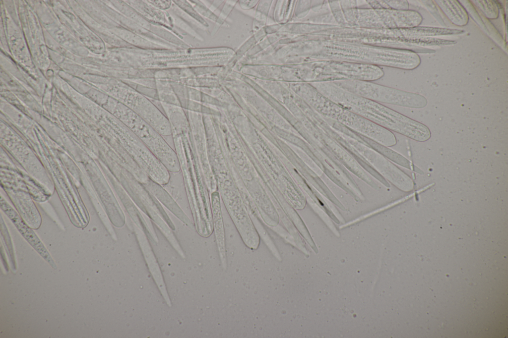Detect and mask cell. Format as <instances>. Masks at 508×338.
Here are the masks:
<instances>
[{"mask_svg":"<svg viewBox=\"0 0 508 338\" xmlns=\"http://www.w3.org/2000/svg\"><path fill=\"white\" fill-rule=\"evenodd\" d=\"M311 84L330 101L391 132L419 142L431 137L430 129L424 124L381 103L349 92L332 82Z\"/></svg>","mask_w":508,"mask_h":338,"instance_id":"cell-1","label":"cell"},{"mask_svg":"<svg viewBox=\"0 0 508 338\" xmlns=\"http://www.w3.org/2000/svg\"><path fill=\"white\" fill-rule=\"evenodd\" d=\"M307 56L311 61L332 60L413 69L420 56L408 50L390 49L330 41L310 40Z\"/></svg>","mask_w":508,"mask_h":338,"instance_id":"cell-2","label":"cell"},{"mask_svg":"<svg viewBox=\"0 0 508 338\" xmlns=\"http://www.w3.org/2000/svg\"><path fill=\"white\" fill-rule=\"evenodd\" d=\"M334 25L375 29L410 28L421 23L422 17L412 10L372 8L341 9L338 0H328Z\"/></svg>","mask_w":508,"mask_h":338,"instance_id":"cell-3","label":"cell"},{"mask_svg":"<svg viewBox=\"0 0 508 338\" xmlns=\"http://www.w3.org/2000/svg\"><path fill=\"white\" fill-rule=\"evenodd\" d=\"M307 32L310 40L330 41L396 49H402L403 47L400 29L311 24L308 26Z\"/></svg>","mask_w":508,"mask_h":338,"instance_id":"cell-4","label":"cell"},{"mask_svg":"<svg viewBox=\"0 0 508 338\" xmlns=\"http://www.w3.org/2000/svg\"><path fill=\"white\" fill-rule=\"evenodd\" d=\"M306 99L313 109L324 116L336 120L380 144L390 147L397 143L390 130L346 109L330 101L312 85H307Z\"/></svg>","mask_w":508,"mask_h":338,"instance_id":"cell-5","label":"cell"},{"mask_svg":"<svg viewBox=\"0 0 508 338\" xmlns=\"http://www.w3.org/2000/svg\"><path fill=\"white\" fill-rule=\"evenodd\" d=\"M306 70L305 78L312 83L349 80L373 81L384 75L382 68L377 65L332 60L311 61Z\"/></svg>","mask_w":508,"mask_h":338,"instance_id":"cell-6","label":"cell"},{"mask_svg":"<svg viewBox=\"0 0 508 338\" xmlns=\"http://www.w3.org/2000/svg\"><path fill=\"white\" fill-rule=\"evenodd\" d=\"M332 82L349 92L379 103L414 109L423 108L427 104V99L422 95L372 81L349 80Z\"/></svg>","mask_w":508,"mask_h":338,"instance_id":"cell-7","label":"cell"},{"mask_svg":"<svg viewBox=\"0 0 508 338\" xmlns=\"http://www.w3.org/2000/svg\"><path fill=\"white\" fill-rule=\"evenodd\" d=\"M0 207L2 210L9 217L18 230L31 244V246L48 262L54 269L56 266L51 257L48 251L34 231L28 227L16 211L9 205L4 199L1 197Z\"/></svg>","mask_w":508,"mask_h":338,"instance_id":"cell-8","label":"cell"},{"mask_svg":"<svg viewBox=\"0 0 508 338\" xmlns=\"http://www.w3.org/2000/svg\"><path fill=\"white\" fill-rule=\"evenodd\" d=\"M161 204L164 206L180 221L190 226L191 221L177 202L161 186L150 178L146 183H143Z\"/></svg>","mask_w":508,"mask_h":338,"instance_id":"cell-9","label":"cell"},{"mask_svg":"<svg viewBox=\"0 0 508 338\" xmlns=\"http://www.w3.org/2000/svg\"><path fill=\"white\" fill-rule=\"evenodd\" d=\"M436 1L447 17L455 25L464 26L468 23L469 19L467 13L457 1Z\"/></svg>","mask_w":508,"mask_h":338,"instance_id":"cell-10","label":"cell"},{"mask_svg":"<svg viewBox=\"0 0 508 338\" xmlns=\"http://www.w3.org/2000/svg\"><path fill=\"white\" fill-rule=\"evenodd\" d=\"M211 200L212 215L215 226L216 234L218 238V243L219 248L220 247L222 252H224L225 250L224 229L219 195L217 192L212 193Z\"/></svg>","mask_w":508,"mask_h":338,"instance_id":"cell-11","label":"cell"},{"mask_svg":"<svg viewBox=\"0 0 508 338\" xmlns=\"http://www.w3.org/2000/svg\"><path fill=\"white\" fill-rule=\"evenodd\" d=\"M369 8L393 10H408L407 0H366Z\"/></svg>","mask_w":508,"mask_h":338,"instance_id":"cell-12","label":"cell"}]
</instances>
